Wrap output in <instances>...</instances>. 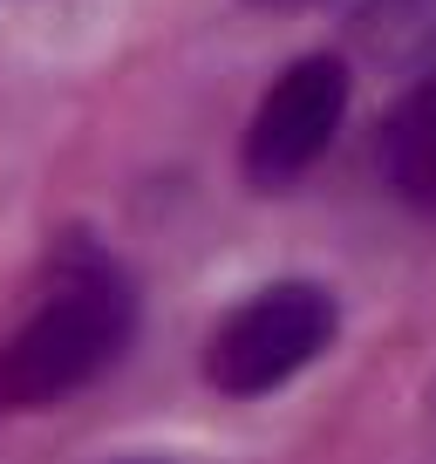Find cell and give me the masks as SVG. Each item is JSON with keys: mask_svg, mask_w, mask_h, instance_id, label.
<instances>
[{"mask_svg": "<svg viewBox=\"0 0 436 464\" xmlns=\"http://www.w3.org/2000/svg\"><path fill=\"white\" fill-rule=\"evenodd\" d=\"M137 334V294L102 253H75L42 287L34 314L0 334V417L55 410L123 362Z\"/></svg>", "mask_w": 436, "mask_h": 464, "instance_id": "obj_1", "label": "cell"}, {"mask_svg": "<svg viewBox=\"0 0 436 464\" xmlns=\"http://www.w3.org/2000/svg\"><path fill=\"white\" fill-rule=\"evenodd\" d=\"M335 328H341V307L320 280H273L212 328L204 382L218 396H266L280 382H293L307 362H320Z\"/></svg>", "mask_w": 436, "mask_h": 464, "instance_id": "obj_2", "label": "cell"}, {"mask_svg": "<svg viewBox=\"0 0 436 464\" xmlns=\"http://www.w3.org/2000/svg\"><path fill=\"white\" fill-rule=\"evenodd\" d=\"M341 116H348V62L341 55H300L273 75V89L260 96L246 123V144H239V164L260 191L293 185L300 171H314L335 144Z\"/></svg>", "mask_w": 436, "mask_h": 464, "instance_id": "obj_3", "label": "cell"}, {"mask_svg": "<svg viewBox=\"0 0 436 464\" xmlns=\"http://www.w3.org/2000/svg\"><path fill=\"white\" fill-rule=\"evenodd\" d=\"M375 164L403 205H436V69H422L403 89V102L382 116Z\"/></svg>", "mask_w": 436, "mask_h": 464, "instance_id": "obj_4", "label": "cell"}, {"mask_svg": "<svg viewBox=\"0 0 436 464\" xmlns=\"http://www.w3.org/2000/svg\"><path fill=\"white\" fill-rule=\"evenodd\" d=\"M355 42L395 69H436V0H368L355 14Z\"/></svg>", "mask_w": 436, "mask_h": 464, "instance_id": "obj_5", "label": "cell"}, {"mask_svg": "<svg viewBox=\"0 0 436 464\" xmlns=\"http://www.w3.org/2000/svg\"><path fill=\"white\" fill-rule=\"evenodd\" d=\"M246 7H260V14H300V7H314V0H246Z\"/></svg>", "mask_w": 436, "mask_h": 464, "instance_id": "obj_6", "label": "cell"}, {"mask_svg": "<svg viewBox=\"0 0 436 464\" xmlns=\"http://www.w3.org/2000/svg\"><path fill=\"white\" fill-rule=\"evenodd\" d=\"M123 464H157V458H123Z\"/></svg>", "mask_w": 436, "mask_h": 464, "instance_id": "obj_7", "label": "cell"}, {"mask_svg": "<svg viewBox=\"0 0 436 464\" xmlns=\"http://www.w3.org/2000/svg\"><path fill=\"white\" fill-rule=\"evenodd\" d=\"M430 403H436V396H430Z\"/></svg>", "mask_w": 436, "mask_h": 464, "instance_id": "obj_8", "label": "cell"}]
</instances>
